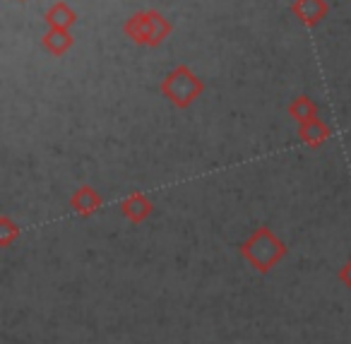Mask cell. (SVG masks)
<instances>
[{
    "label": "cell",
    "instance_id": "6da1fadb",
    "mask_svg": "<svg viewBox=\"0 0 351 344\" xmlns=\"http://www.w3.org/2000/svg\"><path fill=\"white\" fill-rule=\"evenodd\" d=\"M284 253H287L284 243L279 241L272 231H267V229H260V231L243 246V255L248 257L250 265H255L260 272L272 270L284 257Z\"/></svg>",
    "mask_w": 351,
    "mask_h": 344
},
{
    "label": "cell",
    "instance_id": "7a4b0ae2",
    "mask_svg": "<svg viewBox=\"0 0 351 344\" xmlns=\"http://www.w3.org/2000/svg\"><path fill=\"white\" fill-rule=\"evenodd\" d=\"M73 207L77 209V212H82V214H89L94 207H99V195L94 193L92 188H82L77 195H75Z\"/></svg>",
    "mask_w": 351,
    "mask_h": 344
},
{
    "label": "cell",
    "instance_id": "3957f363",
    "mask_svg": "<svg viewBox=\"0 0 351 344\" xmlns=\"http://www.w3.org/2000/svg\"><path fill=\"white\" fill-rule=\"evenodd\" d=\"M123 209H125V214L130 219H135V222H140V219H145L147 214H149V203H147L142 195H135V198H130L125 205H123Z\"/></svg>",
    "mask_w": 351,
    "mask_h": 344
},
{
    "label": "cell",
    "instance_id": "277c9868",
    "mask_svg": "<svg viewBox=\"0 0 351 344\" xmlns=\"http://www.w3.org/2000/svg\"><path fill=\"white\" fill-rule=\"evenodd\" d=\"M339 279L344 282V284H346V286H349V289H351V260L346 262L344 267H341V272H339Z\"/></svg>",
    "mask_w": 351,
    "mask_h": 344
},
{
    "label": "cell",
    "instance_id": "5b68a950",
    "mask_svg": "<svg viewBox=\"0 0 351 344\" xmlns=\"http://www.w3.org/2000/svg\"><path fill=\"white\" fill-rule=\"evenodd\" d=\"M3 227H5V236H3V246H8V243H10V238H12V233H15V229L10 227V222H8V219H3Z\"/></svg>",
    "mask_w": 351,
    "mask_h": 344
}]
</instances>
